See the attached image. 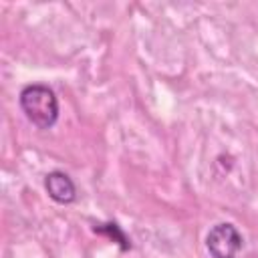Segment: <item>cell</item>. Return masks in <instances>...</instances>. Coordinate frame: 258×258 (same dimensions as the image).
Returning <instances> with one entry per match:
<instances>
[{
  "instance_id": "1",
  "label": "cell",
  "mask_w": 258,
  "mask_h": 258,
  "mask_svg": "<svg viewBox=\"0 0 258 258\" xmlns=\"http://www.w3.org/2000/svg\"><path fill=\"white\" fill-rule=\"evenodd\" d=\"M20 107L28 121L38 129H48L56 123L58 103L54 93L44 85H28L20 93Z\"/></svg>"
},
{
  "instance_id": "2",
  "label": "cell",
  "mask_w": 258,
  "mask_h": 258,
  "mask_svg": "<svg viewBox=\"0 0 258 258\" xmlns=\"http://www.w3.org/2000/svg\"><path fill=\"white\" fill-rule=\"evenodd\" d=\"M242 242L244 240L236 230V226L228 222L216 224L206 238V246L212 258H236L238 252L242 250Z\"/></svg>"
},
{
  "instance_id": "3",
  "label": "cell",
  "mask_w": 258,
  "mask_h": 258,
  "mask_svg": "<svg viewBox=\"0 0 258 258\" xmlns=\"http://www.w3.org/2000/svg\"><path fill=\"white\" fill-rule=\"evenodd\" d=\"M44 187L48 191V196L56 202V204H71L77 198V189L73 179L62 173V171H50L44 177Z\"/></svg>"
},
{
  "instance_id": "4",
  "label": "cell",
  "mask_w": 258,
  "mask_h": 258,
  "mask_svg": "<svg viewBox=\"0 0 258 258\" xmlns=\"http://www.w3.org/2000/svg\"><path fill=\"white\" fill-rule=\"evenodd\" d=\"M95 232H103V234H109L111 238H115L123 248H129V244H127V240H125V236L121 234V230L117 228V224H101V226H97L95 228Z\"/></svg>"
}]
</instances>
